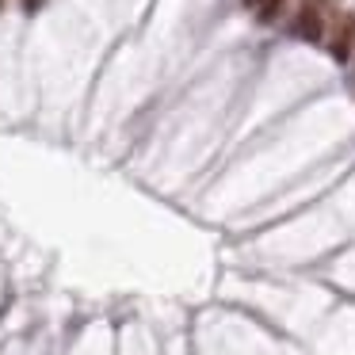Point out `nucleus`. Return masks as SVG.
<instances>
[{"mask_svg": "<svg viewBox=\"0 0 355 355\" xmlns=\"http://www.w3.org/2000/svg\"><path fill=\"white\" fill-rule=\"evenodd\" d=\"M286 0H260V8H256V16H260V24H271V19H279V12H283Z\"/></svg>", "mask_w": 355, "mask_h": 355, "instance_id": "3", "label": "nucleus"}, {"mask_svg": "<svg viewBox=\"0 0 355 355\" xmlns=\"http://www.w3.org/2000/svg\"><path fill=\"white\" fill-rule=\"evenodd\" d=\"M245 4H248V8H260V0H245Z\"/></svg>", "mask_w": 355, "mask_h": 355, "instance_id": "4", "label": "nucleus"}, {"mask_svg": "<svg viewBox=\"0 0 355 355\" xmlns=\"http://www.w3.org/2000/svg\"><path fill=\"white\" fill-rule=\"evenodd\" d=\"M291 35L302 42H321L324 39V8L317 0H302V8L291 19Z\"/></svg>", "mask_w": 355, "mask_h": 355, "instance_id": "1", "label": "nucleus"}, {"mask_svg": "<svg viewBox=\"0 0 355 355\" xmlns=\"http://www.w3.org/2000/svg\"><path fill=\"white\" fill-rule=\"evenodd\" d=\"M0 8H4V0H0Z\"/></svg>", "mask_w": 355, "mask_h": 355, "instance_id": "5", "label": "nucleus"}, {"mask_svg": "<svg viewBox=\"0 0 355 355\" xmlns=\"http://www.w3.org/2000/svg\"><path fill=\"white\" fill-rule=\"evenodd\" d=\"M352 50H355V12H344V16L332 24V39H329V54L336 58L340 65L352 58Z\"/></svg>", "mask_w": 355, "mask_h": 355, "instance_id": "2", "label": "nucleus"}]
</instances>
